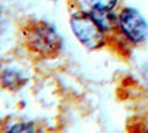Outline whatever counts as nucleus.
<instances>
[{
  "mask_svg": "<svg viewBox=\"0 0 148 133\" xmlns=\"http://www.w3.org/2000/svg\"><path fill=\"white\" fill-rule=\"evenodd\" d=\"M27 83L25 77L16 70L0 67V89L6 90H18Z\"/></svg>",
  "mask_w": 148,
  "mask_h": 133,
  "instance_id": "20e7f679",
  "label": "nucleus"
},
{
  "mask_svg": "<svg viewBox=\"0 0 148 133\" xmlns=\"http://www.w3.org/2000/svg\"><path fill=\"white\" fill-rule=\"evenodd\" d=\"M24 49L34 59H53L62 49V39L45 21L28 19L19 30Z\"/></svg>",
  "mask_w": 148,
  "mask_h": 133,
  "instance_id": "f257e3e1",
  "label": "nucleus"
},
{
  "mask_svg": "<svg viewBox=\"0 0 148 133\" xmlns=\"http://www.w3.org/2000/svg\"><path fill=\"white\" fill-rule=\"evenodd\" d=\"M148 35V25L142 15L132 8H125L117 16V28L107 35V42L121 40L125 44H138L145 42Z\"/></svg>",
  "mask_w": 148,
  "mask_h": 133,
  "instance_id": "f03ea898",
  "label": "nucleus"
},
{
  "mask_svg": "<svg viewBox=\"0 0 148 133\" xmlns=\"http://www.w3.org/2000/svg\"><path fill=\"white\" fill-rule=\"evenodd\" d=\"M92 10H101V12H110L116 5L117 0H88Z\"/></svg>",
  "mask_w": 148,
  "mask_h": 133,
  "instance_id": "39448f33",
  "label": "nucleus"
},
{
  "mask_svg": "<svg viewBox=\"0 0 148 133\" xmlns=\"http://www.w3.org/2000/svg\"><path fill=\"white\" fill-rule=\"evenodd\" d=\"M8 133H40L33 123H18L15 126H12Z\"/></svg>",
  "mask_w": 148,
  "mask_h": 133,
  "instance_id": "423d86ee",
  "label": "nucleus"
},
{
  "mask_svg": "<svg viewBox=\"0 0 148 133\" xmlns=\"http://www.w3.org/2000/svg\"><path fill=\"white\" fill-rule=\"evenodd\" d=\"M71 28L77 40L89 50H98L107 44V34L90 12L77 10L71 15Z\"/></svg>",
  "mask_w": 148,
  "mask_h": 133,
  "instance_id": "7ed1b4c3",
  "label": "nucleus"
}]
</instances>
